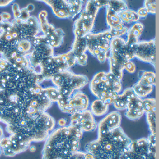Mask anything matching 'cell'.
<instances>
[{"mask_svg": "<svg viewBox=\"0 0 159 159\" xmlns=\"http://www.w3.org/2000/svg\"><path fill=\"white\" fill-rule=\"evenodd\" d=\"M157 1L154 0H146L144 3V7L147 9L148 14L155 15L156 14Z\"/></svg>", "mask_w": 159, "mask_h": 159, "instance_id": "d6a6232c", "label": "cell"}, {"mask_svg": "<svg viewBox=\"0 0 159 159\" xmlns=\"http://www.w3.org/2000/svg\"><path fill=\"white\" fill-rule=\"evenodd\" d=\"M106 7V20L107 25L110 29L116 30L120 31L123 30L125 26L118 15L112 11L109 7Z\"/></svg>", "mask_w": 159, "mask_h": 159, "instance_id": "9a60e30c", "label": "cell"}, {"mask_svg": "<svg viewBox=\"0 0 159 159\" xmlns=\"http://www.w3.org/2000/svg\"><path fill=\"white\" fill-rule=\"evenodd\" d=\"M70 125L78 128L83 132L93 131L98 127L94 116L88 109L72 115Z\"/></svg>", "mask_w": 159, "mask_h": 159, "instance_id": "8992f818", "label": "cell"}, {"mask_svg": "<svg viewBox=\"0 0 159 159\" xmlns=\"http://www.w3.org/2000/svg\"><path fill=\"white\" fill-rule=\"evenodd\" d=\"M108 59L110 66V72L117 79L121 80L123 78V71L127 61L123 59L119 55L110 50Z\"/></svg>", "mask_w": 159, "mask_h": 159, "instance_id": "7c38bea8", "label": "cell"}, {"mask_svg": "<svg viewBox=\"0 0 159 159\" xmlns=\"http://www.w3.org/2000/svg\"><path fill=\"white\" fill-rule=\"evenodd\" d=\"M134 57L141 61L150 63L154 67L156 64V39L139 42L133 46Z\"/></svg>", "mask_w": 159, "mask_h": 159, "instance_id": "5b68a950", "label": "cell"}, {"mask_svg": "<svg viewBox=\"0 0 159 159\" xmlns=\"http://www.w3.org/2000/svg\"><path fill=\"white\" fill-rule=\"evenodd\" d=\"M119 16L123 23H129L137 22L140 20L137 12L131 9H127L118 14Z\"/></svg>", "mask_w": 159, "mask_h": 159, "instance_id": "ffe728a7", "label": "cell"}, {"mask_svg": "<svg viewBox=\"0 0 159 159\" xmlns=\"http://www.w3.org/2000/svg\"><path fill=\"white\" fill-rule=\"evenodd\" d=\"M154 86L146 85L138 81L132 87L135 94L141 98H145L154 90Z\"/></svg>", "mask_w": 159, "mask_h": 159, "instance_id": "d6986e66", "label": "cell"}, {"mask_svg": "<svg viewBox=\"0 0 159 159\" xmlns=\"http://www.w3.org/2000/svg\"><path fill=\"white\" fill-rule=\"evenodd\" d=\"M30 17V12L27 10V8H23L21 10V17L20 19L26 21Z\"/></svg>", "mask_w": 159, "mask_h": 159, "instance_id": "74e56055", "label": "cell"}, {"mask_svg": "<svg viewBox=\"0 0 159 159\" xmlns=\"http://www.w3.org/2000/svg\"><path fill=\"white\" fill-rule=\"evenodd\" d=\"M107 6L109 7L112 11L118 15L122 11L128 9V5L126 2L121 0L108 1Z\"/></svg>", "mask_w": 159, "mask_h": 159, "instance_id": "44dd1931", "label": "cell"}, {"mask_svg": "<svg viewBox=\"0 0 159 159\" xmlns=\"http://www.w3.org/2000/svg\"><path fill=\"white\" fill-rule=\"evenodd\" d=\"M52 8L54 15L59 18H72L71 7L68 1H42Z\"/></svg>", "mask_w": 159, "mask_h": 159, "instance_id": "4fadbf2b", "label": "cell"}, {"mask_svg": "<svg viewBox=\"0 0 159 159\" xmlns=\"http://www.w3.org/2000/svg\"><path fill=\"white\" fill-rule=\"evenodd\" d=\"M143 24L141 22H137L133 25L128 30V39L126 41V44L128 46H133L136 44L139 41V37L143 32Z\"/></svg>", "mask_w": 159, "mask_h": 159, "instance_id": "5bb4252c", "label": "cell"}, {"mask_svg": "<svg viewBox=\"0 0 159 159\" xmlns=\"http://www.w3.org/2000/svg\"><path fill=\"white\" fill-rule=\"evenodd\" d=\"M71 7V12L72 18H73L76 16L81 12L83 5V1L73 0L68 1Z\"/></svg>", "mask_w": 159, "mask_h": 159, "instance_id": "f1b7e54d", "label": "cell"}, {"mask_svg": "<svg viewBox=\"0 0 159 159\" xmlns=\"http://www.w3.org/2000/svg\"><path fill=\"white\" fill-rule=\"evenodd\" d=\"M83 132L74 126L59 127L53 130L45 140L42 159H71L79 151Z\"/></svg>", "mask_w": 159, "mask_h": 159, "instance_id": "6da1fadb", "label": "cell"}, {"mask_svg": "<svg viewBox=\"0 0 159 159\" xmlns=\"http://www.w3.org/2000/svg\"><path fill=\"white\" fill-rule=\"evenodd\" d=\"M149 144L147 138L132 141L128 151V159H148Z\"/></svg>", "mask_w": 159, "mask_h": 159, "instance_id": "30bf717a", "label": "cell"}, {"mask_svg": "<svg viewBox=\"0 0 159 159\" xmlns=\"http://www.w3.org/2000/svg\"><path fill=\"white\" fill-rule=\"evenodd\" d=\"M145 114L143 108L127 109L125 116L130 120H135L141 118Z\"/></svg>", "mask_w": 159, "mask_h": 159, "instance_id": "83f0119b", "label": "cell"}, {"mask_svg": "<svg viewBox=\"0 0 159 159\" xmlns=\"http://www.w3.org/2000/svg\"><path fill=\"white\" fill-rule=\"evenodd\" d=\"M94 23L89 19L86 11L83 10L79 17L73 24V33L75 37H84L91 33L94 26Z\"/></svg>", "mask_w": 159, "mask_h": 159, "instance_id": "8fae6325", "label": "cell"}, {"mask_svg": "<svg viewBox=\"0 0 159 159\" xmlns=\"http://www.w3.org/2000/svg\"><path fill=\"white\" fill-rule=\"evenodd\" d=\"M128 30H129V29L127 27H125L124 29L121 30H116L110 28L109 31L113 38H115V37H121V36L125 35L128 33Z\"/></svg>", "mask_w": 159, "mask_h": 159, "instance_id": "836d02e7", "label": "cell"}, {"mask_svg": "<svg viewBox=\"0 0 159 159\" xmlns=\"http://www.w3.org/2000/svg\"><path fill=\"white\" fill-rule=\"evenodd\" d=\"M146 115L147 121L148 124L149 130L151 134H156V112L147 113Z\"/></svg>", "mask_w": 159, "mask_h": 159, "instance_id": "1f68e13d", "label": "cell"}, {"mask_svg": "<svg viewBox=\"0 0 159 159\" xmlns=\"http://www.w3.org/2000/svg\"><path fill=\"white\" fill-rule=\"evenodd\" d=\"M132 143L120 126L87 143L85 150L93 156V159H128V152Z\"/></svg>", "mask_w": 159, "mask_h": 159, "instance_id": "7a4b0ae2", "label": "cell"}, {"mask_svg": "<svg viewBox=\"0 0 159 159\" xmlns=\"http://www.w3.org/2000/svg\"><path fill=\"white\" fill-rule=\"evenodd\" d=\"M143 108L145 114L156 112V100L155 98L143 99Z\"/></svg>", "mask_w": 159, "mask_h": 159, "instance_id": "4316f807", "label": "cell"}, {"mask_svg": "<svg viewBox=\"0 0 159 159\" xmlns=\"http://www.w3.org/2000/svg\"><path fill=\"white\" fill-rule=\"evenodd\" d=\"M77 63L82 66H85L87 63L88 56L86 53L77 56Z\"/></svg>", "mask_w": 159, "mask_h": 159, "instance_id": "e575fe53", "label": "cell"}, {"mask_svg": "<svg viewBox=\"0 0 159 159\" xmlns=\"http://www.w3.org/2000/svg\"><path fill=\"white\" fill-rule=\"evenodd\" d=\"M124 70H126L129 73L133 74L136 71V66L133 62L129 61L126 62Z\"/></svg>", "mask_w": 159, "mask_h": 159, "instance_id": "d590c367", "label": "cell"}, {"mask_svg": "<svg viewBox=\"0 0 159 159\" xmlns=\"http://www.w3.org/2000/svg\"><path fill=\"white\" fill-rule=\"evenodd\" d=\"M51 80L53 85L58 89L61 97L67 99H69L76 91L85 87L89 82L87 76L76 74L70 70L55 75Z\"/></svg>", "mask_w": 159, "mask_h": 159, "instance_id": "3957f363", "label": "cell"}, {"mask_svg": "<svg viewBox=\"0 0 159 159\" xmlns=\"http://www.w3.org/2000/svg\"><path fill=\"white\" fill-rule=\"evenodd\" d=\"M138 81L146 85L155 86L156 85V75L155 72L143 71L140 76Z\"/></svg>", "mask_w": 159, "mask_h": 159, "instance_id": "cb8c5ba5", "label": "cell"}, {"mask_svg": "<svg viewBox=\"0 0 159 159\" xmlns=\"http://www.w3.org/2000/svg\"><path fill=\"white\" fill-rule=\"evenodd\" d=\"M89 106V99L88 96L81 91H77L68 99L67 104L62 112L72 115L87 110Z\"/></svg>", "mask_w": 159, "mask_h": 159, "instance_id": "ba28073f", "label": "cell"}, {"mask_svg": "<svg viewBox=\"0 0 159 159\" xmlns=\"http://www.w3.org/2000/svg\"><path fill=\"white\" fill-rule=\"evenodd\" d=\"M91 93L98 99L103 101L108 93L113 92L111 83L106 76V73L101 72L93 76L89 85Z\"/></svg>", "mask_w": 159, "mask_h": 159, "instance_id": "52a82bcc", "label": "cell"}, {"mask_svg": "<svg viewBox=\"0 0 159 159\" xmlns=\"http://www.w3.org/2000/svg\"><path fill=\"white\" fill-rule=\"evenodd\" d=\"M64 35L62 30L55 29L49 36L46 37L49 42V45L53 48L60 46L63 43Z\"/></svg>", "mask_w": 159, "mask_h": 159, "instance_id": "e0dca14e", "label": "cell"}, {"mask_svg": "<svg viewBox=\"0 0 159 159\" xmlns=\"http://www.w3.org/2000/svg\"><path fill=\"white\" fill-rule=\"evenodd\" d=\"M87 41V50L94 57L100 55H109L110 41L113 37L109 30L94 34L91 32L84 36Z\"/></svg>", "mask_w": 159, "mask_h": 159, "instance_id": "277c9868", "label": "cell"}, {"mask_svg": "<svg viewBox=\"0 0 159 159\" xmlns=\"http://www.w3.org/2000/svg\"><path fill=\"white\" fill-rule=\"evenodd\" d=\"M13 2V1H0V7H5Z\"/></svg>", "mask_w": 159, "mask_h": 159, "instance_id": "7bdbcfd3", "label": "cell"}, {"mask_svg": "<svg viewBox=\"0 0 159 159\" xmlns=\"http://www.w3.org/2000/svg\"><path fill=\"white\" fill-rule=\"evenodd\" d=\"M115 108L118 110L127 109L128 103L122 94H118L113 103Z\"/></svg>", "mask_w": 159, "mask_h": 159, "instance_id": "f546056e", "label": "cell"}, {"mask_svg": "<svg viewBox=\"0 0 159 159\" xmlns=\"http://www.w3.org/2000/svg\"><path fill=\"white\" fill-rule=\"evenodd\" d=\"M106 76L107 79L110 81L111 83V89L114 92L117 94H119V93L122 90V84L121 80L117 79L114 75L112 74L110 72L106 73Z\"/></svg>", "mask_w": 159, "mask_h": 159, "instance_id": "484cf974", "label": "cell"}, {"mask_svg": "<svg viewBox=\"0 0 159 159\" xmlns=\"http://www.w3.org/2000/svg\"><path fill=\"white\" fill-rule=\"evenodd\" d=\"M71 50L74 53L76 57L86 53L87 51V47L85 37H75Z\"/></svg>", "mask_w": 159, "mask_h": 159, "instance_id": "ac0fdd59", "label": "cell"}, {"mask_svg": "<svg viewBox=\"0 0 159 159\" xmlns=\"http://www.w3.org/2000/svg\"><path fill=\"white\" fill-rule=\"evenodd\" d=\"M27 8V10L29 11V12H31V11H32L34 9V6L32 4H30L29 5L27 6V7H26Z\"/></svg>", "mask_w": 159, "mask_h": 159, "instance_id": "bcb514c9", "label": "cell"}, {"mask_svg": "<svg viewBox=\"0 0 159 159\" xmlns=\"http://www.w3.org/2000/svg\"><path fill=\"white\" fill-rule=\"evenodd\" d=\"M109 106L101 100L97 99L91 103L90 111L95 116H102L108 112Z\"/></svg>", "mask_w": 159, "mask_h": 159, "instance_id": "2e32d148", "label": "cell"}, {"mask_svg": "<svg viewBox=\"0 0 159 159\" xmlns=\"http://www.w3.org/2000/svg\"><path fill=\"white\" fill-rule=\"evenodd\" d=\"M4 137V135L3 130L2 127L0 126V141H1V140H2ZM2 154V149L0 148V156H1Z\"/></svg>", "mask_w": 159, "mask_h": 159, "instance_id": "f6af8a7d", "label": "cell"}, {"mask_svg": "<svg viewBox=\"0 0 159 159\" xmlns=\"http://www.w3.org/2000/svg\"><path fill=\"white\" fill-rule=\"evenodd\" d=\"M122 117L118 111L107 114L98 124V136H102L120 127Z\"/></svg>", "mask_w": 159, "mask_h": 159, "instance_id": "9c48e42d", "label": "cell"}, {"mask_svg": "<svg viewBox=\"0 0 159 159\" xmlns=\"http://www.w3.org/2000/svg\"><path fill=\"white\" fill-rule=\"evenodd\" d=\"M99 10L100 8L93 3L92 1H87L84 9L89 19L93 22H95Z\"/></svg>", "mask_w": 159, "mask_h": 159, "instance_id": "7402d4cb", "label": "cell"}, {"mask_svg": "<svg viewBox=\"0 0 159 159\" xmlns=\"http://www.w3.org/2000/svg\"><path fill=\"white\" fill-rule=\"evenodd\" d=\"M67 123L66 120L64 118H61L58 121V125L60 127H63L66 126V124Z\"/></svg>", "mask_w": 159, "mask_h": 159, "instance_id": "b9f144b4", "label": "cell"}, {"mask_svg": "<svg viewBox=\"0 0 159 159\" xmlns=\"http://www.w3.org/2000/svg\"><path fill=\"white\" fill-rule=\"evenodd\" d=\"M36 150V148L34 146L30 147V151L31 152H34Z\"/></svg>", "mask_w": 159, "mask_h": 159, "instance_id": "7dc6e473", "label": "cell"}, {"mask_svg": "<svg viewBox=\"0 0 159 159\" xmlns=\"http://www.w3.org/2000/svg\"><path fill=\"white\" fill-rule=\"evenodd\" d=\"M59 56L62 62L67 65L70 69L75 66L77 63L76 56L72 50Z\"/></svg>", "mask_w": 159, "mask_h": 159, "instance_id": "d4e9b609", "label": "cell"}, {"mask_svg": "<svg viewBox=\"0 0 159 159\" xmlns=\"http://www.w3.org/2000/svg\"><path fill=\"white\" fill-rule=\"evenodd\" d=\"M109 55H100L97 56L96 57L98 59V60L101 63H104L106 61V59L108 58Z\"/></svg>", "mask_w": 159, "mask_h": 159, "instance_id": "60d3db41", "label": "cell"}, {"mask_svg": "<svg viewBox=\"0 0 159 159\" xmlns=\"http://www.w3.org/2000/svg\"><path fill=\"white\" fill-rule=\"evenodd\" d=\"M137 13L140 18H145L147 17V16L149 14L147 9L144 7L139 8L137 11Z\"/></svg>", "mask_w": 159, "mask_h": 159, "instance_id": "f35d334b", "label": "cell"}, {"mask_svg": "<svg viewBox=\"0 0 159 159\" xmlns=\"http://www.w3.org/2000/svg\"><path fill=\"white\" fill-rule=\"evenodd\" d=\"M108 1H98V0H92L93 3L98 7L99 8H101L104 7H107L108 5Z\"/></svg>", "mask_w": 159, "mask_h": 159, "instance_id": "ab89813d", "label": "cell"}, {"mask_svg": "<svg viewBox=\"0 0 159 159\" xmlns=\"http://www.w3.org/2000/svg\"><path fill=\"white\" fill-rule=\"evenodd\" d=\"M13 13L15 19H19L21 17V10H20L18 5L17 3H15L12 7Z\"/></svg>", "mask_w": 159, "mask_h": 159, "instance_id": "8d00e7d4", "label": "cell"}, {"mask_svg": "<svg viewBox=\"0 0 159 159\" xmlns=\"http://www.w3.org/2000/svg\"><path fill=\"white\" fill-rule=\"evenodd\" d=\"M149 144V157L148 159H156V134H150L147 138Z\"/></svg>", "mask_w": 159, "mask_h": 159, "instance_id": "4dcf8cb0", "label": "cell"}, {"mask_svg": "<svg viewBox=\"0 0 159 159\" xmlns=\"http://www.w3.org/2000/svg\"><path fill=\"white\" fill-rule=\"evenodd\" d=\"M44 91L46 96L52 103H57L61 97L58 89L56 87H47L44 88Z\"/></svg>", "mask_w": 159, "mask_h": 159, "instance_id": "603a6c76", "label": "cell"}, {"mask_svg": "<svg viewBox=\"0 0 159 159\" xmlns=\"http://www.w3.org/2000/svg\"><path fill=\"white\" fill-rule=\"evenodd\" d=\"M1 16H2L3 20H4L5 21H7V20L9 19L10 17H11V16H10V14L7 13H6V12L2 13Z\"/></svg>", "mask_w": 159, "mask_h": 159, "instance_id": "ee69618b", "label": "cell"}]
</instances>
